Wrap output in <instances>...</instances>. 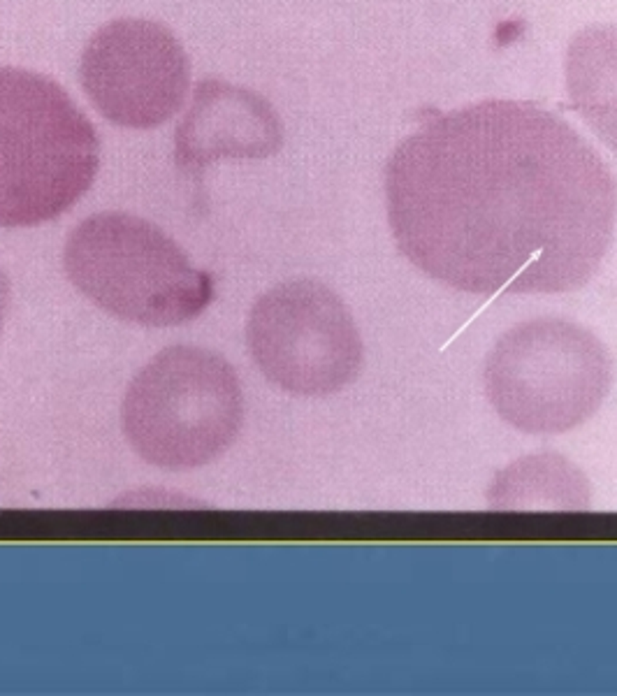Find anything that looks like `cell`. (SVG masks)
<instances>
[{"label": "cell", "instance_id": "obj_1", "mask_svg": "<svg viewBox=\"0 0 617 696\" xmlns=\"http://www.w3.org/2000/svg\"><path fill=\"white\" fill-rule=\"evenodd\" d=\"M399 251L448 288L569 293L611 248L617 184L555 112L485 100L434 116L385 165Z\"/></svg>", "mask_w": 617, "mask_h": 696}, {"label": "cell", "instance_id": "obj_2", "mask_svg": "<svg viewBox=\"0 0 617 696\" xmlns=\"http://www.w3.org/2000/svg\"><path fill=\"white\" fill-rule=\"evenodd\" d=\"M98 168L100 140L70 93L44 74L0 65V228L65 214Z\"/></svg>", "mask_w": 617, "mask_h": 696}, {"label": "cell", "instance_id": "obj_3", "mask_svg": "<svg viewBox=\"0 0 617 696\" xmlns=\"http://www.w3.org/2000/svg\"><path fill=\"white\" fill-rule=\"evenodd\" d=\"M63 265L74 288L121 321L174 328L214 302L216 286L177 241L126 211L93 214L70 232Z\"/></svg>", "mask_w": 617, "mask_h": 696}, {"label": "cell", "instance_id": "obj_4", "mask_svg": "<svg viewBox=\"0 0 617 696\" xmlns=\"http://www.w3.org/2000/svg\"><path fill=\"white\" fill-rule=\"evenodd\" d=\"M244 418L241 385L220 355L195 346L158 353L128 385L121 422L149 464L186 471L230 448Z\"/></svg>", "mask_w": 617, "mask_h": 696}, {"label": "cell", "instance_id": "obj_5", "mask_svg": "<svg viewBox=\"0 0 617 696\" xmlns=\"http://www.w3.org/2000/svg\"><path fill=\"white\" fill-rule=\"evenodd\" d=\"M613 383L606 346L580 325L536 319L515 325L485 362V395L510 427L562 434L588 422Z\"/></svg>", "mask_w": 617, "mask_h": 696}, {"label": "cell", "instance_id": "obj_6", "mask_svg": "<svg viewBox=\"0 0 617 696\" xmlns=\"http://www.w3.org/2000/svg\"><path fill=\"white\" fill-rule=\"evenodd\" d=\"M246 344L258 369L300 397L339 392L362 367V339L348 307L314 279L265 293L248 314Z\"/></svg>", "mask_w": 617, "mask_h": 696}, {"label": "cell", "instance_id": "obj_7", "mask_svg": "<svg viewBox=\"0 0 617 696\" xmlns=\"http://www.w3.org/2000/svg\"><path fill=\"white\" fill-rule=\"evenodd\" d=\"M79 81L100 114L124 128H156L179 112L190 60L170 28L149 19H117L81 51Z\"/></svg>", "mask_w": 617, "mask_h": 696}, {"label": "cell", "instance_id": "obj_8", "mask_svg": "<svg viewBox=\"0 0 617 696\" xmlns=\"http://www.w3.org/2000/svg\"><path fill=\"white\" fill-rule=\"evenodd\" d=\"M284 142V126L272 105L253 91L207 79L177 128V165L200 172L218 158H267Z\"/></svg>", "mask_w": 617, "mask_h": 696}, {"label": "cell", "instance_id": "obj_9", "mask_svg": "<svg viewBox=\"0 0 617 696\" xmlns=\"http://www.w3.org/2000/svg\"><path fill=\"white\" fill-rule=\"evenodd\" d=\"M566 88L585 123L617 151V26L594 24L571 37Z\"/></svg>", "mask_w": 617, "mask_h": 696}, {"label": "cell", "instance_id": "obj_10", "mask_svg": "<svg viewBox=\"0 0 617 696\" xmlns=\"http://www.w3.org/2000/svg\"><path fill=\"white\" fill-rule=\"evenodd\" d=\"M487 499L499 509H583L590 502L585 476L555 453L517 460L492 483Z\"/></svg>", "mask_w": 617, "mask_h": 696}, {"label": "cell", "instance_id": "obj_11", "mask_svg": "<svg viewBox=\"0 0 617 696\" xmlns=\"http://www.w3.org/2000/svg\"><path fill=\"white\" fill-rule=\"evenodd\" d=\"M10 302H12V286L10 279L3 269H0V332L5 328L7 314H10Z\"/></svg>", "mask_w": 617, "mask_h": 696}]
</instances>
